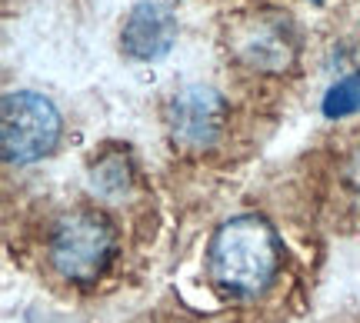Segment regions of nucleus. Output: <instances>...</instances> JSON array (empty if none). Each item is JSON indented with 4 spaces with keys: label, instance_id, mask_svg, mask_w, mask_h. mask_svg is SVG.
I'll list each match as a JSON object with an SVG mask.
<instances>
[{
    "label": "nucleus",
    "instance_id": "nucleus-9",
    "mask_svg": "<svg viewBox=\"0 0 360 323\" xmlns=\"http://www.w3.org/2000/svg\"><path fill=\"white\" fill-rule=\"evenodd\" d=\"M340 180H344V187L347 190H354V194L360 197V143L350 150L347 157H344V167H340Z\"/></svg>",
    "mask_w": 360,
    "mask_h": 323
},
{
    "label": "nucleus",
    "instance_id": "nucleus-2",
    "mask_svg": "<svg viewBox=\"0 0 360 323\" xmlns=\"http://www.w3.org/2000/svg\"><path fill=\"white\" fill-rule=\"evenodd\" d=\"M120 233L114 220L97 207L64 210L47 233V263L70 286L94 290L114 270Z\"/></svg>",
    "mask_w": 360,
    "mask_h": 323
},
{
    "label": "nucleus",
    "instance_id": "nucleus-6",
    "mask_svg": "<svg viewBox=\"0 0 360 323\" xmlns=\"http://www.w3.org/2000/svg\"><path fill=\"white\" fill-rule=\"evenodd\" d=\"M177 44V13L160 0L130 7L120 27V51L134 60H160Z\"/></svg>",
    "mask_w": 360,
    "mask_h": 323
},
{
    "label": "nucleus",
    "instance_id": "nucleus-3",
    "mask_svg": "<svg viewBox=\"0 0 360 323\" xmlns=\"http://www.w3.org/2000/svg\"><path fill=\"white\" fill-rule=\"evenodd\" d=\"M64 120L51 97L37 91H13L0 104V150L7 164H37L60 143Z\"/></svg>",
    "mask_w": 360,
    "mask_h": 323
},
{
    "label": "nucleus",
    "instance_id": "nucleus-4",
    "mask_svg": "<svg viewBox=\"0 0 360 323\" xmlns=\"http://www.w3.org/2000/svg\"><path fill=\"white\" fill-rule=\"evenodd\" d=\"M167 130L170 140L180 150H210L227 130V100L224 93L207 87V84H191L170 97L167 104Z\"/></svg>",
    "mask_w": 360,
    "mask_h": 323
},
{
    "label": "nucleus",
    "instance_id": "nucleus-1",
    "mask_svg": "<svg viewBox=\"0 0 360 323\" xmlns=\"http://www.w3.org/2000/svg\"><path fill=\"white\" fill-rule=\"evenodd\" d=\"M207 280L227 300H257L277 284L283 267L281 237L257 213L224 220L207 244Z\"/></svg>",
    "mask_w": 360,
    "mask_h": 323
},
{
    "label": "nucleus",
    "instance_id": "nucleus-8",
    "mask_svg": "<svg viewBox=\"0 0 360 323\" xmlns=\"http://www.w3.org/2000/svg\"><path fill=\"white\" fill-rule=\"evenodd\" d=\"M354 110H360V74L334 84L323 97V114L327 117H347Z\"/></svg>",
    "mask_w": 360,
    "mask_h": 323
},
{
    "label": "nucleus",
    "instance_id": "nucleus-7",
    "mask_svg": "<svg viewBox=\"0 0 360 323\" xmlns=\"http://www.w3.org/2000/svg\"><path fill=\"white\" fill-rule=\"evenodd\" d=\"M134 183V170H130L127 157H103L90 167V190L103 200H120Z\"/></svg>",
    "mask_w": 360,
    "mask_h": 323
},
{
    "label": "nucleus",
    "instance_id": "nucleus-5",
    "mask_svg": "<svg viewBox=\"0 0 360 323\" xmlns=\"http://www.w3.org/2000/svg\"><path fill=\"white\" fill-rule=\"evenodd\" d=\"M231 51L240 64L257 74H283L297 60V40L287 20L274 13H257L233 27Z\"/></svg>",
    "mask_w": 360,
    "mask_h": 323
}]
</instances>
